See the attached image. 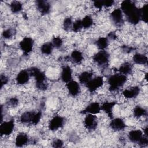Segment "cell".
Wrapping results in <instances>:
<instances>
[{"instance_id": "1", "label": "cell", "mask_w": 148, "mask_h": 148, "mask_svg": "<svg viewBox=\"0 0 148 148\" xmlns=\"http://www.w3.org/2000/svg\"><path fill=\"white\" fill-rule=\"evenodd\" d=\"M121 10L124 13L128 21L132 24H137L140 20L139 9L130 0H125L121 3Z\"/></svg>"}, {"instance_id": "2", "label": "cell", "mask_w": 148, "mask_h": 148, "mask_svg": "<svg viewBox=\"0 0 148 148\" xmlns=\"http://www.w3.org/2000/svg\"><path fill=\"white\" fill-rule=\"evenodd\" d=\"M28 71L30 76L35 78L36 87L42 91L46 90L47 87V84L46 82V77L45 74L39 68L36 67L31 68Z\"/></svg>"}, {"instance_id": "3", "label": "cell", "mask_w": 148, "mask_h": 148, "mask_svg": "<svg viewBox=\"0 0 148 148\" xmlns=\"http://www.w3.org/2000/svg\"><path fill=\"white\" fill-rule=\"evenodd\" d=\"M127 76L122 74H114L111 75L108 79L109 90L110 91L118 90L123 87L127 82Z\"/></svg>"}, {"instance_id": "4", "label": "cell", "mask_w": 148, "mask_h": 148, "mask_svg": "<svg viewBox=\"0 0 148 148\" xmlns=\"http://www.w3.org/2000/svg\"><path fill=\"white\" fill-rule=\"evenodd\" d=\"M42 117V113L27 111L23 113L20 116V121L23 123H28L32 125H36L40 121Z\"/></svg>"}, {"instance_id": "5", "label": "cell", "mask_w": 148, "mask_h": 148, "mask_svg": "<svg viewBox=\"0 0 148 148\" xmlns=\"http://www.w3.org/2000/svg\"><path fill=\"white\" fill-rule=\"evenodd\" d=\"M92 59L97 64L103 66L108 64L109 60V54L105 50H100L93 56Z\"/></svg>"}, {"instance_id": "6", "label": "cell", "mask_w": 148, "mask_h": 148, "mask_svg": "<svg viewBox=\"0 0 148 148\" xmlns=\"http://www.w3.org/2000/svg\"><path fill=\"white\" fill-rule=\"evenodd\" d=\"M103 84V79L102 76H96L92 78L86 84V86L88 90L91 92L95 91L98 88L102 87Z\"/></svg>"}, {"instance_id": "7", "label": "cell", "mask_w": 148, "mask_h": 148, "mask_svg": "<svg viewBox=\"0 0 148 148\" xmlns=\"http://www.w3.org/2000/svg\"><path fill=\"white\" fill-rule=\"evenodd\" d=\"M14 121L10 120L1 123L0 125V134L1 136H8L11 134L14 128Z\"/></svg>"}, {"instance_id": "8", "label": "cell", "mask_w": 148, "mask_h": 148, "mask_svg": "<svg viewBox=\"0 0 148 148\" xmlns=\"http://www.w3.org/2000/svg\"><path fill=\"white\" fill-rule=\"evenodd\" d=\"M19 46L24 54L27 55L32 50L34 40L30 37H24L19 43Z\"/></svg>"}, {"instance_id": "9", "label": "cell", "mask_w": 148, "mask_h": 148, "mask_svg": "<svg viewBox=\"0 0 148 148\" xmlns=\"http://www.w3.org/2000/svg\"><path fill=\"white\" fill-rule=\"evenodd\" d=\"M64 123V119L60 116L53 117L49 123V129L52 131H57L61 128Z\"/></svg>"}, {"instance_id": "10", "label": "cell", "mask_w": 148, "mask_h": 148, "mask_svg": "<svg viewBox=\"0 0 148 148\" xmlns=\"http://www.w3.org/2000/svg\"><path fill=\"white\" fill-rule=\"evenodd\" d=\"M110 18L113 23L116 26H120L123 24V13L120 8L113 10L110 13Z\"/></svg>"}, {"instance_id": "11", "label": "cell", "mask_w": 148, "mask_h": 148, "mask_svg": "<svg viewBox=\"0 0 148 148\" xmlns=\"http://www.w3.org/2000/svg\"><path fill=\"white\" fill-rule=\"evenodd\" d=\"M84 125L85 127L90 130H95L97 127V120L95 114H86L84 119Z\"/></svg>"}, {"instance_id": "12", "label": "cell", "mask_w": 148, "mask_h": 148, "mask_svg": "<svg viewBox=\"0 0 148 148\" xmlns=\"http://www.w3.org/2000/svg\"><path fill=\"white\" fill-rule=\"evenodd\" d=\"M66 84L68 92L71 96L76 97L80 93V87L78 82L72 80Z\"/></svg>"}, {"instance_id": "13", "label": "cell", "mask_w": 148, "mask_h": 148, "mask_svg": "<svg viewBox=\"0 0 148 148\" xmlns=\"http://www.w3.org/2000/svg\"><path fill=\"white\" fill-rule=\"evenodd\" d=\"M101 105L98 102H94L88 105L86 108L81 112L83 114H96L101 112Z\"/></svg>"}, {"instance_id": "14", "label": "cell", "mask_w": 148, "mask_h": 148, "mask_svg": "<svg viewBox=\"0 0 148 148\" xmlns=\"http://www.w3.org/2000/svg\"><path fill=\"white\" fill-rule=\"evenodd\" d=\"M109 125L112 130L116 131H122L126 127L125 123L124 121V120L122 119L119 117L112 119Z\"/></svg>"}, {"instance_id": "15", "label": "cell", "mask_w": 148, "mask_h": 148, "mask_svg": "<svg viewBox=\"0 0 148 148\" xmlns=\"http://www.w3.org/2000/svg\"><path fill=\"white\" fill-rule=\"evenodd\" d=\"M143 132L140 130H133L129 132L128 137L130 140L134 143H138L144 136Z\"/></svg>"}, {"instance_id": "16", "label": "cell", "mask_w": 148, "mask_h": 148, "mask_svg": "<svg viewBox=\"0 0 148 148\" xmlns=\"http://www.w3.org/2000/svg\"><path fill=\"white\" fill-rule=\"evenodd\" d=\"M29 77L30 74L29 73L28 70L23 69L20 71L17 75L16 81L17 84L20 85H23L28 82Z\"/></svg>"}, {"instance_id": "17", "label": "cell", "mask_w": 148, "mask_h": 148, "mask_svg": "<svg viewBox=\"0 0 148 148\" xmlns=\"http://www.w3.org/2000/svg\"><path fill=\"white\" fill-rule=\"evenodd\" d=\"M36 6L41 14L45 15L49 13L50 11V5L49 2L43 0L36 1Z\"/></svg>"}, {"instance_id": "18", "label": "cell", "mask_w": 148, "mask_h": 148, "mask_svg": "<svg viewBox=\"0 0 148 148\" xmlns=\"http://www.w3.org/2000/svg\"><path fill=\"white\" fill-rule=\"evenodd\" d=\"M61 79L65 83L72 80V71L70 66H65L62 68L61 73Z\"/></svg>"}, {"instance_id": "19", "label": "cell", "mask_w": 148, "mask_h": 148, "mask_svg": "<svg viewBox=\"0 0 148 148\" xmlns=\"http://www.w3.org/2000/svg\"><path fill=\"white\" fill-rule=\"evenodd\" d=\"M116 105V102H105L101 105V109L106 113L110 118L113 119V109Z\"/></svg>"}, {"instance_id": "20", "label": "cell", "mask_w": 148, "mask_h": 148, "mask_svg": "<svg viewBox=\"0 0 148 148\" xmlns=\"http://www.w3.org/2000/svg\"><path fill=\"white\" fill-rule=\"evenodd\" d=\"M140 92V88L138 86H134L123 91V95L127 98H134L136 97Z\"/></svg>"}, {"instance_id": "21", "label": "cell", "mask_w": 148, "mask_h": 148, "mask_svg": "<svg viewBox=\"0 0 148 148\" xmlns=\"http://www.w3.org/2000/svg\"><path fill=\"white\" fill-rule=\"evenodd\" d=\"M29 138L24 133H20L16 138L15 145L17 147H23L28 143Z\"/></svg>"}, {"instance_id": "22", "label": "cell", "mask_w": 148, "mask_h": 148, "mask_svg": "<svg viewBox=\"0 0 148 148\" xmlns=\"http://www.w3.org/2000/svg\"><path fill=\"white\" fill-rule=\"evenodd\" d=\"M133 61L139 65H144L147 63V57L146 56L141 53H135L132 57Z\"/></svg>"}, {"instance_id": "23", "label": "cell", "mask_w": 148, "mask_h": 148, "mask_svg": "<svg viewBox=\"0 0 148 148\" xmlns=\"http://www.w3.org/2000/svg\"><path fill=\"white\" fill-rule=\"evenodd\" d=\"M93 74L92 72L89 71H84L82 72L79 75V82L82 84H86L92 77Z\"/></svg>"}, {"instance_id": "24", "label": "cell", "mask_w": 148, "mask_h": 148, "mask_svg": "<svg viewBox=\"0 0 148 148\" xmlns=\"http://www.w3.org/2000/svg\"><path fill=\"white\" fill-rule=\"evenodd\" d=\"M118 71L120 74L126 76L127 75H129L132 72V65L130 62H124L120 66Z\"/></svg>"}, {"instance_id": "25", "label": "cell", "mask_w": 148, "mask_h": 148, "mask_svg": "<svg viewBox=\"0 0 148 148\" xmlns=\"http://www.w3.org/2000/svg\"><path fill=\"white\" fill-rule=\"evenodd\" d=\"M71 58L74 63L79 64L82 62L83 60V56L80 51L78 50H75L71 53Z\"/></svg>"}, {"instance_id": "26", "label": "cell", "mask_w": 148, "mask_h": 148, "mask_svg": "<svg viewBox=\"0 0 148 148\" xmlns=\"http://www.w3.org/2000/svg\"><path fill=\"white\" fill-rule=\"evenodd\" d=\"M95 43L100 50H105L109 45V40L106 37H100L97 40Z\"/></svg>"}, {"instance_id": "27", "label": "cell", "mask_w": 148, "mask_h": 148, "mask_svg": "<svg viewBox=\"0 0 148 148\" xmlns=\"http://www.w3.org/2000/svg\"><path fill=\"white\" fill-rule=\"evenodd\" d=\"M54 46L51 42H46L43 44L40 47V51L45 55H50L51 54Z\"/></svg>"}, {"instance_id": "28", "label": "cell", "mask_w": 148, "mask_h": 148, "mask_svg": "<svg viewBox=\"0 0 148 148\" xmlns=\"http://www.w3.org/2000/svg\"><path fill=\"white\" fill-rule=\"evenodd\" d=\"M10 8L12 13H17L20 12L23 8V5L20 2L14 1H12L10 4Z\"/></svg>"}, {"instance_id": "29", "label": "cell", "mask_w": 148, "mask_h": 148, "mask_svg": "<svg viewBox=\"0 0 148 148\" xmlns=\"http://www.w3.org/2000/svg\"><path fill=\"white\" fill-rule=\"evenodd\" d=\"M133 113L134 117L136 118H139L142 116H146L147 114V111L143 108L140 106H136L134 108L133 110Z\"/></svg>"}, {"instance_id": "30", "label": "cell", "mask_w": 148, "mask_h": 148, "mask_svg": "<svg viewBox=\"0 0 148 148\" xmlns=\"http://www.w3.org/2000/svg\"><path fill=\"white\" fill-rule=\"evenodd\" d=\"M83 28H88L91 27L93 24V20L92 17L90 16H86L84 17L81 20Z\"/></svg>"}, {"instance_id": "31", "label": "cell", "mask_w": 148, "mask_h": 148, "mask_svg": "<svg viewBox=\"0 0 148 148\" xmlns=\"http://www.w3.org/2000/svg\"><path fill=\"white\" fill-rule=\"evenodd\" d=\"M147 4H145L141 8L139 9V14H140V20L143 21L145 23L147 22Z\"/></svg>"}, {"instance_id": "32", "label": "cell", "mask_w": 148, "mask_h": 148, "mask_svg": "<svg viewBox=\"0 0 148 148\" xmlns=\"http://www.w3.org/2000/svg\"><path fill=\"white\" fill-rule=\"evenodd\" d=\"M72 20L71 17H66L64 19L63 21V28L65 30L68 31L70 29H72Z\"/></svg>"}, {"instance_id": "33", "label": "cell", "mask_w": 148, "mask_h": 148, "mask_svg": "<svg viewBox=\"0 0 148 148\" xmlns=\"http://www.w3.org/2000/svg\"><path fill=\"white\" fill-rule=\"evenodd\" d=\"M83 28L81 20H77L74 23H73L72 30L75 32H77L80 31Z\"/></svg>"}, {"instance_id": "34", "label": "cell", "mask_w": 148, "mask_h": 148, "mask_svg": "<svg viewBox=\"0 0 148 148\" xmlns=\"http://www.w3.org/2000/svg\"><path fill=\"white\" fill-rule=\"evenodd\" d=\"M54 47L56 48H60L62 46L63 42L62 39L60 37L58 36H55L53 38L52 42H51Z\"/></svg>"}, {"instance_id": "35", "label": "cell", "mask_w": 148, "mask_h": 148, "mask_svg": "<svg viewBox=\"0 0 148 148\" xmlns=\"http://www.w3.org/2000/svg\"><path fill=\"white\" fill-rule=\"evenodd\" d=\"M2 35L5 39H10L12 37L13 35V32L11 29H7L3 31Z\"/></svg>"}, {"instance_id": "36", "label": "cell", "mask_w": 148, "mask_h": 148, "mask_svg": "<svg viewBox=\"0 0 148 148\" xmlns=\"http://www.w3.org/2000/svg\"><path fill=\"white\" fill-rule=\"evenodd\" d=\"M7 103H8V105L11 106L12 107H14V106H16L18 105V100L16 97H12V98H10L9 99V101H8Z\"/></svg>"}, {"instance_id": "37", "label": "cell", "mask_w": 148, "mask_h": 148, "mask_svg": "<svg viewBox=\"0 0 148 148\" xmlns=\"http://www.w3.org/2000/svg\"><path fill=\"white\" fill-rule=\"evenodd\" d=\"M63 141L60 139H55L52 143V146L53 147H61L63 146Z\"/></svg>"}, {"instance_id": "38", "label": "cell", "mask_w": 148, "mask_h": 148, "mask_svg": "<svg viewBox=\"0 0 148 148\" xmlns=\"http://www.w3.org/2000/svg\"><path fill=\"white\" fill-rule=\"evenodd\" d=\"M140 146L141 147H145L147 146L148 145V138H147V136L144 135L143 136V138L141 139V140L139 142V143H138Z\"/></svg>"}, {"instance_id": "39", "label": "cell", "mask_w": 148, "mask_h": 148, "mask_svg": "<svg viewBox=\"0 0 148 148\" xmlns=\"http://www.w3.org/2000/svg\"><path fill=\"white\" fill-rule=\"evenodd\" d=\"M0 82H1V88H2L3 86L8 83V78L6 75L3 74H1L0 76Z\"/></svg>"}, {"instance_id": "40", "label": "cell", "mask_w": 148, "mask_h": 148, "mask_svg": "<svg viewBox=\"0 0 148 148\" xmlns=\"http://www.w3.org/2000/svg\"><path fill=\"white\" fill-rule=\"evenodd\" d=\"M94 6L96 9H101L103 7L102 1H94Z\"/></svg>"}, {"instance_id": "41", "label": "cell", "mask_w": 148, "mask_h": 148, "mask_svg": "<svg viewBox=\"0 0 148 148\" xmlns=\"http://www.w3.org/2000/svg\"><path fill=\"white\" fill-rule=\"evenodd\" d=\"M103 6L105 7H110L114 3V1H102Z\"/></svg>"}, {"instance_id": "42", "label": "cell", "mask_w": 148, "mask_h": 148, "mask_svg": "<svg viewBox=\"0 0 148 148\" xmlns=\"http://www.w3.org/2000/svg\"><path fill=\"white\" fill-rule=\"evenodd\" d=\"M108 36L109 38L112 39H116V34L113 32H110L109 34H108Z\"/></svg>"}]
</instances>
